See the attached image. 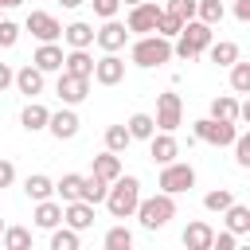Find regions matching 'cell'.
<instances>
[{
  "instance_id": "obj_19",
  "label": "cell",
  "mask_w": 250,
  "mask_h": 250,
  "mask_svg": "<svg viewBox=\"0 0 250 250\" xmlns=\"http://www.w3.org/2000/svg\"><path fill=\"white\" fill-rule=\"evenodd\" d=\"M184 246H188V250H211V246H215L211 223H203V219L188 223V227H184Z\"/></svg>"
},
{
  "instance_id": "obj_26",
  "label": "cell",
  "mask_w": 250,
  "mask_h": 250,
  "mask_svg": "<svg viewBox=\"0 0 250 250\" xmlns=\"http://www.w3.org/2000/svg\"><path fill=\"white\" fill-rule=\"evenodd\" d=\"M82 184H86V176H78V172H66V176L55 184V195H59L62 203H74V199H82Z\"/></svg>"
},
{
  "instance_id": "obj_3",
  "label": "cell",
  "mask_w": 250,
  "mask_h": 250,
  "mask_svg": "<svg viewBox=\"0 0 250 250\" xmlns=\"http://www.w3.org/2000/svg\"><path fill=\"white\" fill-rule=\"evenodd\" d=\"M215 43V31H211V23H203V20H188L184 23V31L176 35V59H184V62H191V59H199V55H207V47Z\"/></svg>"
},
{
  "instance_id": "obj_30",
  "label": "cell",
  "mask_w": 250,
  "mask_h": 250,
  "mask_svg": "<svg viewBox=\"0 0 250 250\" xmlns=\"http://www.w3.org/2000/svg\"><path fill=\"white\" fill-rule=\"evenodd\" d=\"M238 102L230 98V94H219V98H211V117H219V121H238Z\"/></svg>"
},
{
  "instance_id": "obj_20",
  "label": "cell",
  "mask_w": 250,
  "mask_h": 250,
  "mask_svg": "<svg viewBox=\"0 0 250 250\" xmlns=\"http://www.w3.org/2000/svg\"><path fill=\"white\" fill-rule=\"evenodd\" d=\"M20 125H23L27 133H39V129H47V125H51V109H47L43 102H35V98H31V102L23 105V113H20Z\"/></svg>"
},
{
  "instance_id": "obj_25",
  "label": "cell",
  "mask_w": 250,
  "mask_h": 250,
  "mask_svg": "<svg viewBox=\"0 0 250 250\" xmlns=\"http://www.w3.org/2000/svg\"><path fill=\"white\" fill-rule=\"evenodd\" d=\"M207 59H211L215 66H227V70H230V66L238 62V43L219 39V43H211V47H207Z\"/></svg>"
},
{
  "instance_id": "obj_50",
  "label": "cell",
  "mask_w": 250,
  "mask_h": 250,
  "mask_svg": "<svg viewBox=\"0 0 250 250\" xmlns=\"http://www.w3.org/2000/svg\"><path fill=\"white\" fill-rule=\"evenodd\" d=\"M121 4H129V8H133V4H141V0H121Z\"/></svg>"
},
{
  "instance_id": "obj_47",
  "label": "cell",
  "mask_w": 250,
  "mask_h": 250,
  "mask_svg": "<svg viewBox=\"0 0 250 250\" xmlns=\"http://www.w3.org/2000/svg\"><path fill=\"white\" fill-rule=\"evenodd\" d=\"M238 121H246V125H250V94H246V102H242V109H238Z\"/></svg>"
},
{
  "instance_id": "obj_42",
  "label": "cell",
  "mask_w": 250,
  "mask_h": 250,
  "mask_svg": "<svg viewBox=\"0 0 250 250\" xmlns=\"http://www.w3.org/2000/svg\"><path fill=\"white\" fill-rule=\"evenodd\" d=\"M90 4H94V12H98L102 20H113L117 8H121V0H90Z\"/></svg>"
},
{
  "instance_id": "obj_4",
  "label": "cell",
  "mask_w": 250,
  "mask_h": 250,
  "mask_svg": "<svg viewBox=\"0 0 250 250\" xmlns=\"http://www.w3.org/2000/svg\"><path fill=\"white\" fill-rule=\"evenodd\" d=\"M137 219H141L145 230H160V227H168V223L176 219V195H172V191H156V195L141 199Z\"/></svg>"
},
{
  "instance_id": "obj_22",
  "label": "cell",
  "mask_w": 250,
  "mask_h": 250,
  "mask_svg": "<svg viewBox=\"0 0 250 250\" xmlns=\"http://www.w3.org/2000/svg\"><path fill=\"white\" fill-rule=\"evenodd\" d=\"M62 39H66L70 47H94V43H98V31H94L86 20H74V23L62 27Z\"/></svg>"
},
{
  "instance_id": "obj_48",
  "label": "cell",
  "mask_w": 250,
  "mask_h": 250,
  "mask_svg": "<svg viewBox=\"0 0 250 250\" xmlns=\"http://www.w3.org/2000/svg\"><path fill=\"white\" fill-rule=\"evenodd\" d=\"M62 8H78V4H86V0H59Z\"/></svg>"
},
{
  "instance_id": "obj_45",
  "label": "cell",
  "mask_w": 250,
  "mask_h": 250,
  "mask_svg": "<svg viewBox=\"0 0 250 250\" xmlns=\"http://www.w3.org/2000/svg\"><path fill=\"white\" fill-rule=\"evenodd\" d=\"M8 86H16V70H12L8 62H0V94H4Z\"/></svg>"
},
{
  "instance_id": "obj_5",
  "label": "cell",
  "mask_w": 250,
  "mask_h": 250,
  "mask_svg": "<svg viewBox=\"0 0 250 250\" xmlns=\"http://www.w3.org/2000/svg\"><path fill=\"white\" fill-rule=\"evenodd\" d=\"M191 137H195V141H207V145H215V148H223V145H234V141H238V129H234V121H219V117L207 113V117L195 121Z\"/></svg>"
},
{
  "instance_id": "obj_29",
  "label": "cell",
  "mask_w": 250,
  "mask_h": 250,
  "mask_svg": "<svg viewBox=\"0 0 250 250\" xmlns=\"http://www.w3.org/2000/svg\"><path fill=\"white\" fill-rule=\"evenodd\" d=\"M105 195H109V180H102V176H94V172H90V176H86V184H82V199L98 207V203H105Z\"/></svg>"
},
{
  "instance_id": "obj_36",
  "label": "cell",
  "mask_w": 250,
  "mask_h": 250,
  "mask_svg": "<svg viewBox=\"0 0 250 250\" xmlns=\"http://www.w3.org/2000/svg\"><path fill=\"white\" fill-rule=\"evenodd\" d=\"M223 16H227V8H223V0H199V16L195 20H203V23H223Z\"/></svg>"
},
{
  "instance_id": "obj_35",
  "label": "cell",
  "mask_w": 250,
  "mask_h": 250,
  "mask_svg": "<svg viewBox=\"0 0 250 250\" xmlns=\"http://www.w3.org/2000/svg\"><path fill=\"white\" fill-rule=\"evenodd\" d=\"M102 242H105V250H129L133 246V230L129 227H109Z\"/></svg>"
},
{
  "instance_id": "obj_43",
  "label": "cell",
  "mask_w": 250,
  "mask_h": 250,
  "mask_svg": "<svg viewBox=\"0 0 250 250\" xmlns=\"http://www.w3.org/2000/svg\"><path fill=\"white\" fill-rule=\"evenodd\" d=\"M234 246H238V234H234V230H219L211 250H234Z\"/></svg>"
},
{
  "instance_id": "obj_17",
  "label": "cell",
  "mask_w": 250,
  "mask_h": 250,
  "mask_svg": "<svg viewBox=\"0 0 250 250\" xmlns=\"http://www.w3.org/2000/svg\"><path fill=\"white\" fill-rule=\"evenodd\" d=\"M62 223L74 227V230H90L94 227V203H86V199L62 203Z\"/></svg>"
},
{
  "instance_id": "obj_44",
  "label": "cell",
  "mask_w": 250,
  "mask_h": 250,
  "mask_svg": "<svg viewBox=\"0 0 250 250\" xmlns=\"http://www.w3.org/2000/svg\"><path fill=\"white\" fill-rule=\"evenodd\" d=\"M12 184H16V164L0 160V188H12Z\"/></svg>"
},
{
  "instance_id": "obj_24",
  "label": "cell",
  "mask_w": 250,
  "mask_h": 250,
  "mask_svg": "<svg viewBox=\"0 0 250 250\" xmlns=\"http://www.w3.org/2000/svg\"><path fill=\"white\" fill-rule=\"evenodd\" d=\"M31 219H35V227H43V230H55V227L62 223V203H55V199H39Z\"/></svg>"
},
{
  "instance_id": "obj_12",
  "label": "cell",
  "mask_w": 250,
  "mask_h": 250,
  "mask_svg": "<svg viewBox=\"0 0 250 250\" xmlns=\"http://www.w3.org/2000/svg\"><path fill=\"white\" fill-rule=\"evenodd\" d=\"M78 129H82V121H78L74 105H62L59 113H51V125H47V133H51L55 141H74V137H78Z\"/></svg>"
},
{
  "instance_id": "obj_14",
  "label": "cell",
  "mask_w": 250,
  "mask_h": 250,
  "mask_svg": "<svg viewBox=\"0 0 250 250\" xmlns=\"http://www.w3.org/2000/svg\"><path fill=\"white\" fill-rule=\"evenodd\" d=\"M31 62H35L43 74H59V70H62V62H66V51H62L59 43H39V47H35V55H31Z\"/></svg>"
},
{
  "instance_id": "obj_9",
  "label": "cell",
  "mask_w": 250,
  "mask_h": 250,
  "mask_svg": "<svg viewBox=\"0 0 250 250\" xmlns=\"http://www.w3.org/2000/svg\"><path fill=\"white\" fill-rule=\"evenodd\" d=\"M90 82H94V78H78V74H70V70H59V78H55V94H59L62 105H78V102H86Z\"/></svg>"
},
{
  "instance_id": "obj_32",
  "label": "cell",
  "mask_w": 250,
  "mask_h": 250,
  "mask_svg": "<svg viewBox=\"0 0 250 250\" xmlns=\"http://www.w3.org/2000/svg\"><path fill=\"white\" fill-rule=\"evenodd\" d=\"M234 203V195H230V188H211L207 195H203V207L211 211V215H223L227 207Z\"/></svg>"
},
{
  "instance_id": "obj_28",
  "label": "cell",
  "mask_w": 250,
  "mask_h": 250,
  "mask_svg": "<svg viewBox=\"0 0 250 250\" xmlns=\"http://www.w3.org/2000/svg\"><path fill=\"white\" fill-rule=\"evenodd\" d=\"M125 125H129L133 141H152V133H156V117L152 113H133Z\"/></svg>"
},
{
  "instance_id": "obj_46",
  "label": "cell",
  "mask_w": 250,
  "mask_h": 250,
  "mask_svg": "<svg viewBox=\"0 0 250 250\" xmlns=\"http://www.w3.org/2000/svg\"><path fill=\"white\" fill-rule=\"evenodd\" d=\"M234 20L238 23H250V0H234Z\"/></svg>"
},
{
  "instance_id": "obj_23",
  "label": "cell",
  "mask_w": 250,
  "mask_h": 250,
  "mask_svg": "<svg viewBox=\"0 0 250 250\" xmlns=\"http://www.w3.org/2000/svg\"><path fill=\"white\" fill-rule=\"evenodd\" d=\"M23 195H27L31 203L51 199V195H55V180H51V176H43V172H31V176L23 180Z\"/></svg>"
},
{
  "instance_id": "obj_33",
  "label": "cell",
  "mask_w": 250,
  "mask_h": 250,
  "mask_svg": "<svg viewBox=\"0 0 250 250\" xmlns=\"http://www.w3.org/2000/svg\"><path fill=\"white\" fill-rule=\"evenodd\" d=\"M82 230H74V227H55L51 230V250H78V238Z\"/></svg>"
},
{
  "instance_id": "obj_31",
  "label": "cell",
  "mask_w": 250,
  "mask_h": 250,
  "mask_svg": "<svg viewBox=\"0 0 250 250\" xmlns=\"http://www.w3.org/2000/svg\"><path fill=\"white\" fill-rule=\"evenodd\" d=\"M129 145H133L129 125H109V129H105V148H109V152H125Z\"/></svg>"
},
{
  "instance_id": "obj_2",
  "label": "cell",
  "mask_w": 250,
  "mask_h": 250,
  "mask_svg": "<svg viewBox=\"0 0 250 250\" xmlns=\"http://www.w3.org/2000/svg\"><path fill=\"white\" fill-rule=\"evenodd\" d=\"M172 55H176V47H172V39H168V35H160V31H152V35H141V39L129 47V59H133V66H141V70H152V66L168 62Z\"/></svg>"
},
{
  "instance_id": "obj_1",
  "label": "cell",
  "mask_w": 250,
  "mask_h": 250,
  "mask_svg": "<svg viewBox=\"0 0 250 250\" xmlns=\"http://www.w3.org/2000/svg\"><path fill=\"white\" fill-rule=\"evenodd\" d=\"M137 207H141V180L121 172V176L109 184V195H105V211H109L113 219H129V215H137Z\"/></svg>"
},
{
  "instance_id": "obj_10",
  "label": "cell",
  "mask_w": 250,
  "mask_h": 250,
  "mask_svg": "<svg viewBox=\"0 0 250 250\" xmlns=\"http://www.w3.org/2000/svg\"><path fill=\"white\" fill-rule=\"evenodd\" d=\"M23 27H27L39 43H59V39H62V23H59L51 12H31V16L23 20Z\"/></svg>"
},
{
  "instance_id": "obj_16",
  "label": "cell",
  "mask_w": 250,
  "mask_h": 250,
  "mask_svg": "<svg viewBox=\"0 0 250 250\" xmlns=\"http://www.w3.org/2000/svg\"><path fill=\"white\" fill-rule=\"evenodd\" d=\"M43 78H47V74H43L35 62H27V66H20V70H16V90L31 102V98H39V94H43Z\"/></svg>"
},
{
  "instance_id": "obj_27",
  "label": "cell",
  "mask_w": 250,
  "mask_h": 250,
  "mask_svg": "<svg viewBox=\"0 0 250 250\" xmlns=\"http://www.w3.org/2000/svg\"><path fill=\"white\" fill-rule=\"evenodd\" d=\"M223 223H227V230H234V234H250V207L230 203V207L223 211Z\"/></svg>"
},
{
  "instance_id": "obj_21",
  "label": "cell",
  "mask_w": 250,
  "mask_h": 250,
  "mask_svg": "<svg viewBox=\"0 0 250 250\" xmlns=\"http://www.w3.org/2000/svg\"><path fill=\"white\" fill-rule=\"evenodd\" d=\"M90 172L113 184V180L125 172V168H121V152H109V148H105V152H98V156H94V164H90Z\"/></svg>"
},
{
  "instance_id": "obj_38",
  "label": "cell",
  "mask_w": 250,
  "mask_h": 250,
  "mask_svg": "<svg viewBox=\"0 0 250 250\" xmlns=\"http://www.w3.org/2000/svg\"><path fill=\"white\" fill-rule=\"evenodd\" d=\"M164 8H168V12H176V16H180V20H184V23H188V20H195V16H199V0H168V4H164Z\"/></svg>"
},
{
  "instance_id": "obj_41",
  "label": "cell",
  "mask_w": 250,
  "mask_h": 250,
  "mask_svg": "<svg viewBox=\"0 0 250 250\" xmlns=\"http://www.w3.org/2000/svg\"><path fill=\"white\" fill-rule=\"evenodd\" d=\"M234 160H238V168H250V129L238 133V141H234Z\"/></svg>"
},
{
  "instance_id": "obj_6",
  "label": "cell",
  "mask_w": 250,
  "mask_h": 250,
  "mask_svg": "<svg viewBox=\"0 0 250 250\" xmlns=\"http://www.w3.org/2000/svg\"><path fill=\"white\" fill-rule=\"evenodd\" d=\"M160 16H164V8L156 4V0H141V4H133L129 8V31H137V35H152L156 27H160Z\"/></svg>"
},
{
  "instance_id": "obj_51",
  "label": "cell",
  "mask_w": 250,
  "mask_h": 250,
  "mask_svg": "<svg viewBox=\"0 0 250 250\" xmlns=\"http://www.w3.org/2000/svg\"><path fill=\"white\" fill-rule=\"evenodd\" d=\"M4 230H8V227H4V219H0V238H4Z\"/></svg>"
},
{
  "instance_id": "obj_15",
  "label": "cell",
  "mask_w": 250,
  "mask_h": 250,
  "mask_svg": "<svg viewBox=\"0 0 250 250\" xmlns=\"http://www.w3.org/2000/svg\"><path fill=\"white\" fill-rule=\"evenodd\" d=\"M129 35H133V31H129V23H117V20H105V23L98 27V47H102V51H121Z\"/></svg>"
},
{
  "instance_id": "obj_40",
  "label": "cell",
  "mask_w": 250,
  "mask_h": 250,
  "mask_svg": "<svg viewBox=\"0 0 250 250\" xmlns=\"http://www.w3.org/2000/svg\"><path fill=\"white\" fill-rule=\"evenodd\" d=\"M20 43V23L16 20H0V47L8 51V47H16Z\"/></svg>"
},
{
  "instance_id": "obj_37",
  "label": "cell",
  "mask_w": 250,
  "mask_h": 250,
  "mask_svg": "<svg viewBox=\"0 0 250 250\" xmlns=\"http://www.w3.org/2000/svg\"><path fill=\"white\" fill-rule=\"evenodd\" d=\"M230 90L234 94H250V62H234L230 66Z\"/></svg>"
},
{
  "instance_id": "obj_39",
  "label": "cell",
  "mask_w": 250,
  "mask_h": 250,
  "mask_svg": "<svg viewBox=\"0 0 250 250\" xmlns=\"http://www.w3.org/2000/svg\"><path fill=\"white\" fill-rule=\"evenodd\" d=\"M156 31H160V35H168V39H176V35L184 31V20H180L176 12H168V8H164V16H160V27H156Z\"/></svg>"
},
{
  "instance_id": "obj_49",
  "label": "cell",
  "mask_w": 250,
  "mask_h": 250,
  "mask_svg": "<svg viewBox=\"0 0 250 250\" xmlns=\"http://www.w3.org/2000/svg\"><path fill=\"white\" fill-rule=\"evenodd\" d=\"M23 0H0V8H20Z\"/></svg>"
},
{
  "instance_id": "obj_13",
  "label": "cell",
  "mask_w": 250,
  "mask_h": 250,
  "mask_svg": "<svg viewBox=\"0 0 250 250\" xmlns=\"http://www.w3.org/2000/svg\"><path fill=\"white\" fill-rule=\"evenodd\" d=\"M148 156H152L156 164H172V160L180 156V141H176V133L156 129V133H152V141H148Z\"/></svg>"
},
{
  "instance_id": "obj_8",
  "label": "cell",
  "mask_w": 250,
  "mask_h": 250,
  "mask_svg": "<svg viewBox=\"0 0 250 250\" xmlns=\"http://www.w3.org/2000/svg\"><path fill=\"white\" fill-rule=\"evenodd\" d=\"M180 125H184V102H180V94L164 90V94L156 98V129H164V133H176Z\"/></svg>"
},
{
  "instance_id": "obj_7",
  "label": "cell",
  "mask_w": 250,
  "mask_h": 250,
  "mask_svg": "<svg viewBox=\"0 0 250 250\" xmlns=\"http://www.w3.org/2000/svg\"><path fill=\"white\" fill-rule=\"evenodd\" d=\"M160 191H172V195H180V191H188V188H195V168L191 164H180V160H172V164H160Z\"/></svg>"
},
{
  "instance_id": "obj_34",
  "label": "cell",
  "mask_w": 250,
  "mask_h": 250,
  "mask_svg": "<svg viewBox=\"0 0 250 250\" xmlns=\"http://www.w3.org/2000/svg\"><path fill=\"white\" fill-rule=\"evenodd\" d=\"M0 246H4V250H27V246H31V230H27V227H8L4 238H0Z\"/></svg>"
},
{
  "instance_id": "obj_11",
  "label": "cell",
  "mask_w": 250,
  "mask_h": 250,
  "mask_svg": "<svg viewBox=\"0 0 250 250\" xmlns=\"http://www.w3.org/2000/svg\"><path fill=\"white\" fill-rule=\"evenodd\" d=\"M125 78V59L117 55V51H105L102 59H98V66H94V82L98 86H117Z\"/></svg>"
},
{
  "instance_id": "obj_18",
  "label": "cell",
  "mask_w": 250,
  "mask_h": 250,
  "mask_svg": "<svg viewBox=\"0 0 250 250\" xmlns=\"http://www.w3.org/2000/svg\"><path fill=\"white\" fill-rule=\"evenodd\" d=\"M94 66H98V59L90 55V47H70V51H66L62 70H70V74H78V78H94Z\"/></svg>"
}]
</instances>
